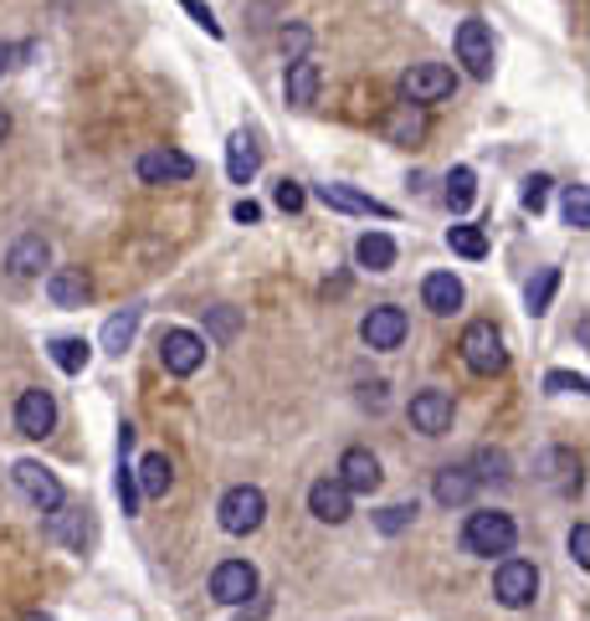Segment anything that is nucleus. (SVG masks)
Returning a JSON list of instances; mask_svg holds the SVG:
<instances>
[{
    "mask_svg": "<svg viewBox=\"0 0 590 621\" xmlns=\"http://www.w3.org/2000/svg\"><path fill=\"white\" fill-rule=\"evenodd\" d=\"M232 216H236L242 226H257V222H262V206H257V201H236Z\"/></svg>",
    "mask_w": 590,
    "mask_h": 621,
    "instance_id": "39",
    "label": "nucleus"
},
{
    "mask_svg": "<svg viewBox=\"0 0 590 621\" xmlns=\"http://www.w3.org/2000/svg\"><path fill=\"white\" fill-rule=\"evenodd\" d=\"M458 350H462V365H468L472 375H498L503 365H508V350H503V334L487 319H478V324H468L462 329V340H458Z\"/></svg>",
    "mask_w": 590,
    "mask_h": 621,
    "instance_id": "4",
    "label": "nucleus"
},
{
    "mask_svg": "<svg viewBox=\"0 0 590 621\" xmlns=\"http://www.w3.org/2000/svg\"><path fill=\"white\" fill-rule=\"evenodd\" d=\"M545 390H549V396H586V375H576V371H549L545 375Z\"/></svg>",
    "mask_w": 590,
    "mask_h": 621,
    "instance_id": "36",
    "label": "nucleus"
},
{
    "mask_svg": "<svg viewBox=\"0 0 590 621\" xmlns=\"http://www.w3.org/2000/svg\"><path fill=\"white\" fill-rule=\"evenodd\" d=\"M421 303H427L437 319L458 313L462 309V282L452 278V272H427V278H421Z\"/></svg>",
    "mask_w": 590,
    "mask_h": 621,
    "instance_id": "20",
    "label": "nucleus"
},
{
    "mask_svg": "<svg viewBox=\"0 0 590 621\" xmlns=\"http://www.w3.org/2000/svg\"><path fill=\"white\" fill-rule=\"evenodd\" d=\"M549 185H555L549 175H529V180H524V191H518V201H524V211H529V216H539V211L549 206Z\"/></svg>",
    "mask_w": 590,
    "mask_h": 621,
    "instance_id": "33",
    "label": "nucleus"
},
{
    "mask_svg": "<svg viewBox=\"0 0 590 621\" xmlns=\"http://www.w3.org/2000/svg\"><path fill=\"white\" fill-rule=\"evenodd\" d=\"M236 329V313L232 309H216V334H232Z\"/></svg>",
    "mask_w": 590,
    "mask_h": 621,
    "instance_id": "41",
    "label": "nucleus"
},
{
    "mask_svg": "<svg viewBox=\"0 0 590 621\" xmlns=\"http://www.w3.org/2000/svg\"><path fill=\"white\" fill-rule=\"evenodd\" d=\"M493 57H498V46H493V26H487L483 15H468L458 26V62L468 67V77L487 83L493 77Z\"/></svg>",
    "mask_w": 590,
    "mask_h": 621,
    "instance_id": "6",
    "label": "nucleus"
},
{
    "mask_svg": "<svg viewBox=\"0 0 590 621\" xmlns=\"http://www.w3.org/2000/svg\"><path fill=\"white\" fill-rule=\"evenodd\" d=\"M139 324H144V309H118L114 319L104 324V350L108 355H124L133 344V334H139Z\"/></svg>",
    "mask_w": 590,
    "mask_h": 621,
    "instance_id": "27",
    "label": "nucleus"
},
{
    "mask_svg": "<svg viewBox=\"0 0 590 621\" xmlns=\"http://www.w3.org/2000/svg\"><path fill=\"white\" fill-rule=\"evenodd\" d=\"M133 170H139V180H144V185H180V180L195 175V160L185 154V149H175V144H160V149H144Z\"/></svg>",
    "mask_w": 590,
    "mask_h": 621,
    "instance_id": "8",
    "label": "nucleus"
},
{
    "mask_svg": "<svg viewBox=\"0 0 590 621\" xmlns=\"http://www.w3.org/2000/svg\"><path fill=\"white\" fill-rule=\"evenodd\" d=\"M380 462H375V452H369V447H350V452H344L340 458V483L350 493H375L380 489Z\"/></svg>",
    "mask_w": 590,
    "mask_h": 621,
    "instance_id": "17",
    "label": "nucleus"
},
{
    "mask_svg": "<svg viewBox=\"0 0 590 621\" xmlns=\"http://www.w3.org/2000/svg\"><path fill=\"white\" fill-rule=\"evenodd\" d=\"M360 390H365V406H380V400H385V381H375V385H360Z\"/></svg>",
    "mask_w": 590,
    "mask_h": 621,
    "instance_id": "40",
    "label": "nucleus"
},
{
    "mask_svg": "<svg viewBox=\"0 0 590 621\" xmlns=\"http://www.w3.org/2000/svg\"><path fill=\"white\" fill-rule=\"evenodd\" d=\"M555 288H560V267H545V272L529 282V313H545L549 298H555Z\"/></svg>",
    "mask_w": 590,
    "mask_h": 621,
    "instance_id": "32",
    "label": "nucleus"
},
{
    "mask_svg": "<svg viewBox=\"0 0 590 621\" xmlns=\"http://www.w3.org/2000/svg\"><path fill=\"white\" fill-rule=\"evenodd\" d=\"M447 247L458 251V257H468V263H483L487 257V237H483V226H452V232H447Z\"/></svg>",
    "mask_w": 590,
    "mask_h": 621,
    "instance_id": "29",
    "label": "nucleus"
},
{
    "mask_svg": "<svg viewBox=\"0 0 590 621\" xmlns=\"http://www.w3.org/2000/svg\"><path fill=\"white\" fill-rule=\"evenodd\" d=\"M431 493H437L442 508H468L472 493H478V473H468V468H442L437 483H431Z\"/></svg>",
    "mask_w": 590,
    "mask_h": 621,
    "instance_id": "22",
    "label": "nucleus"
},
{
    "mask_svg": "<svg viewBox=\"0 0 590 621\" xmlns=\"http://www.w3.org/2000/svg\"><path fill=\"white\" fill-rule=\"evenodd\" d=\"M46 298L57 303V309H83L93 298V282L83 267H52L46 272Z\"/></svg>",
    "mask_w": 590,
    "mask_h": 621,
    "instance_id": "16",
    "label": "nucleus"
},
{
    "mask_svg": "<svg viewBox=\"0 0 590 621\" xmlns=\"http://www.w3.org/2000/svg\"><path fill=\"white\" fill-rule=\"evenodd\" d=\"M452 396L447 390H416L411 406H406V416H411V427L421 431V437H447L452 431Z\"/></svg>",
    "mask_w": 590,
    "mask_h": 621,
    "instance_id": "13",
    "label": "nucleus"
},
{
    "mask_svg": "<svg viewBox=\"0 0 590 621\" xmlns=\"http://www.w3.org/2000/svg\"><path fill=\"white\" fill-rule=\"evenodd\" d=\"M452 88H458V77L442 62H416V67L400 73V104L431 108V104H442V98H452Z\"/></svg>",
    "mask_w": 590,
    "mask_h": 621,
    "instance_id": "3",
    "label": "nucleus"
},
{
    "mask_svg": "<svg viewBox=\"0 0 590 621\" xmlns=\"http://www.w3.org/2000/svg\"><path fill=\"white\" fill-rule=\"evenodd\" d=\"M6 133H11V114L0 108V144H6Z\"/></svg>",
    "mask_w": 590,
    "mask_h": 621,
    "instance_id": "42",
    "label": "nucleus"
},
{
    "mask_svg": "<svg viewBox=\"0 0 590 621\" xmlns=\"http://www.w3.org/2000/svg\"><path fill=\"white\" fill-rule=\"evenodd\" d=\"M570 560H576L580 570L590 565V524H576V529H570Z\"/></svg>",
    "mask_w": 590,
    "mask_h": 621,
    "instance_id": "37",
    "label": "nucleus"
},
{
    "mask_svg": "<svg viewBox=\"0 0 590 621\" xmlns=\"http://www.w3.org/2000/svg\"><path fill=\"white\" fill-rule=\"evenodd\" d=\"M319 83H324L319 62H313V57H293V62H288V77H282V93H288V104H293V108H313V104H319Z\"/></svg>",
    "mask_w": 590,
    "mask_h": 621,
    "instance_id": "18",
    "label": "nucleus"
},
{
    "mask_svg": "<svg viewBox=\"0 0 590 621\" xmlns=\"http://www.w3.org/2000/svg\"><path fill=\"white\" fill-rule=\"evenodd\" d=\"M52 365H57L62 375H83L88 371V360H93V344L88 340H77V334H62V340H52Z\"/></svg>",
    "mask_w": 590,
    "mask_h": 621,
    "instance_id": "26",
    "label": "nucleus"
},
{
    "mask_svg": "<svg viewBox=\"0 0 590 621\" xmlns=\"http://www.w3.org/2000/svg\"><path fill=\"white\" fill-rule=\"evenodd\" d=\"M267 518V493L251 489V483H236V489L222 493V503H216V524H222L226 534H257Z\"/></svg>",
    "mask_w": 590,
    "mask_h": 621,
    "instance_id": "2",
    "label": "nucleus"
},
{
    "mask_svg": "<svg viewBox=\"0 0 590 621\" xmlns=\"http://www.w3.org/2000/svg\"><path fill=\"white\" fill-rule=\"evenodd\" d=\"M411 524H416V503H390V508L375 514V529L380 534H400V529H411Z\"/></svg>",
    "mask_w": 590,
    "mask_h": 621,
    "instance_id": "31",
    "label": "nucleus"
},
{
    "mask_svg": "<svg viewBox=\"0 0 590 621\" xmlns=\"http://www.w3.org/2000/svg\"><path fill=\"white\" fill-rule=\"evenodd\" d=\"M565 226L590 232V191L586 185H565Z\"/></svg>",
    "mask_w": 590,
    "mask_h": 621,
    "instance_id": "30",
    "label": "nucleus"
},
{
    "mask_svg": "<svg viewBox=\"0 0 590 621\" xmlns=\"http://www.w3.org/2000/svg\"><path fill=\"white\" fill-rule=\"evenodd\" d=\"M180 11L191 15V21H195V26H201V31H206V36H216V42H222V36H226V31H222V21H216V11H211L206 0H180Z\"/></svg>",
    "mask_w": 590,
    "mask_h": 621,
    "instance_id": "35",
    "label": "nucleus"
},
{
    "mask_svg": "<svg viewBox=\"0 0 590 621\" xmlns=\"http://www.w3.org/2000/svg\"><path fill=\"white\" fill-rule=\"evenodd\" d=\"M257 170H262V149H257V139H251L247 129L232 133V139H226V175H232V185H251Z\"/></svg>",
    "mask_w": 590,
    "mask_h": 621,
    "instance_id": "19",
    "label": "nucleus"
},
{
    "mask_svg": "<svg viewBox=\"0 0 590 621\" xmlns=\"http://www.w3.org/2000/svg\"><path fill=\"white\" fill-rule=\"evenodd\" d=\"M133 483H139V493H144V499H164V493H170V483H175V468H170V458H164V452H149V458L139 462Z\"/></svg>",
    "mask_w": 590,
    "mask_h": 621,
    "instance_id": "25",
    "label": "nucleus"
},
{
    "mask_svg": "<svg viewBox=\"0 0 590 621\" xmlns=\"http://www.w3.org/2000/svg\"><path fill=\"white\" fill-rule=\"evenodd\" d=\"M282 52H288V62H293V57H309V26L282 31Z\"/></svg>",
    "mask_w": 590,
    "mask_h": 621,
    "instance_id": "38",
    "label": "nucleus"
},
{
    "mask_svg": "<svg viewBox=\"0 0 590 621\" xmlns=\"http://www.w3.org/2000/svg\"><path fill=\"white\" fill-rule=\"evenodd\" d=\"M211 596L222 601V607H247L251 596H257V570L251 560H222L211 570Z\"/></svg>",
    "mask_w": 590,
    "mask_h": 621,
    "instance_id": "12",
    "label": "nucleus"
},
{
    "mask_svg": "<svg viewBox=\"0 0 590 621\" xmlns=\"http://www.w3.org/2000/svg\"><path fill=\"white\" fill-rule=\"evenodd\" d=\"M313 195H319L329 211H344V216H380V222H390V216H396V211L380 206L375 195L354 191V185H340V180H329V185H313Z\"/></svg>",
    "mask_w": 590,
    "mask_h": 621,
    "instance_id": "14",
    "label": "nucleus"
},
{
    "mask_svg": "<svg viewBox=\"0 0 590 621\" xmlns=\"http://www.w3.org/2000/svg\"><path fill=\"white\" fill-rule=\"evenodd\" d=\"M11 478H15V489L26 493V499L36 503V508H42V514H52V508H57V503H67V493H62L57 473H52V468H42V462L21 458V462H15V468H11Z\"/></svg>",
    "mask_w": 590,
    "mask_h": 621,
    "instance_id": "11",
    "label": "nucleus"
},
{
    "mask_svg": "<svg viewBox=\"0 0 590 621\" xmlns=\"http://www.w3.org/2000/svg\"><path fill=\"white\" fill-rule=\"evenodd\" d=\"M406 334H411V324H406V309H396V303H380V309H369L365 319H360V340H365L369 350H380V355L400 350Z\"/></svg>",
    "mask_w": 590,
    "mask_h": 621,
    "instance_id": "9",
    "label": "nucleus"
},
{
    "mask_svg": "<svg viewBox=\"0 0 590 621\" xmlns=\"http://www.w3.org/2000/svg\"><path fill=\"white\" fill-rule=\"evenodd\" d=\"M52 427H57V396H52V390H42V385L21 390V400H15V431H21V437H31V442H42Z\"/></svg>",
    "mask_w": 590,
    "mask_h": 621,
    "instance_id": "10",
    "label": "nucleus"
},
{
    "mask_svg": "<svg viewBox=\"0 0 590 621\" xmlns=\"http://www.w3.org/2000/svg\"><path fill=\"white\" fill-rule=\"evenodd\" d=\"M309 514L319 518V524H344V518L354 514V493L344 489L340 478H319L309 489Z\"/></svg>",
    "mask_w": 590,
    "mask_h": 621,
    "instance_id": "15",
    "label": "nucleus"
},
{
    "mask_svg": "<svg viewBox=\"0 0 590 621\" xmlns=\"http://www.w3.org/2000/svg\"><path fill=\"white\" fill-rule=\"evenodd\" d=\"M385 139H390V144H421V139H427V108L396 104V114L385 119Z\"/></svg>",
    "mask_w": 590,
    "mask_h": 621,
    "instance_id": "23",
    "label": "nucleus"
},
{
    "mask_svg": "<svg viewBox=\"0 0 590 621\" xmlns=\"http://www.w3.org/2000/svg\"><path fill=\"white\" fill-rule=\"evenodd\" d=\"M272 206H278V211H288V216H293V211H303V206H309V191H303L298 180H278V185H272Z\"/></svg>",
    "mask_w": 590,
    "mask_h": 621,
    "instance_id": "34",
    "label": "nucleus"
},
{
    "mask_svg": "<svg viewBox=\"0 0 590 621\" xmlns=\"http://www.w3.org/2000/svg\"><path fill=\"white\" fill-rule=\"evenodd\" d=\"M493 596H498V607H508V611L534 607V596H539V570H534L529 560H518V555H503L498 570H493Z\"/></svg>",
    "mask_w": 590,
    "mask_h": 621,
    "instance_id": "5",
    "label": "nucleus"
},
{
    "mask_svg": "<svg viewBox=\"0 0 590 621\" xmlns=\"http://www.w3.org/2000/svg\"><path fill=\"white\" fill-rule=\"evenodd\" d=\"M354 263L365 267V272H390L396 267V242L385 237V232H365V237L354 242Z\"/></svg>",
    "mask_w": 590,
    "mask_h": 621,
    "instance_id": "24",
    "label": "nucleus"
},
{
    "mask_svg": "<svg viewBox=\"0 0 590 621\" xmlns=\"http://www.w3.org/2000/svg\"><path fill=\"white\" fill-rule=\"evenodd\" d=\"M160 365L170 375H195L201 365H206V340L195 334V329H164L160 334Z\"/></svg>",
    "mask_w": 590,
    "mask_h": 621,
    "instance_id": "7",
    "label": "nucleus"
},
{
    "mask_svg": "<svg viewBox=\"0 0 590 621\" xmlns=\"http://www.w3.org/2000/svg\"><path fill=\"white\" fill-rule=\"evenodd\" d=\"M518 545V524L508 514H498V508H478V514H468V524H462V549L468 555H478V560H493V555H514Z\"/></svg>",
    "mask_w": 590,
    "mask_h": 621,
    "instance_id": "1",
    "label": "nucleus"
},
{
    "mask_svg": "<svg viewBox=\"0 0 590 621\" xmlns=\"http://www.w3.org/2000/svg\"><path fill=\"white\" fill-rule=\"evenodd\" d=\"M52 263V247H46L36 232L21 237L11 251H6V267H11V278H42V267Z\"/></svg>",
    "mask_w": 590,
    "mask_h": 621,
    "instance_id": "21",
    "label": "nucleus"
},
{
    "mask_svg": "<svg viewBox=\"0 0 590 621\" xmlns=\"http://www.w3.org/2000/svg\"><path fill=\"white\" fill-rule=\"evenodd\" d=\"M472 201H478V175H472L468 164H458V170L447 175V211L462 216V211H472Z\"/></svg>",
    "mask_w": 590,
    "mask_h": 621,
    "instance_id": "28",
    "label": "nucleus"
}]
</instances>
